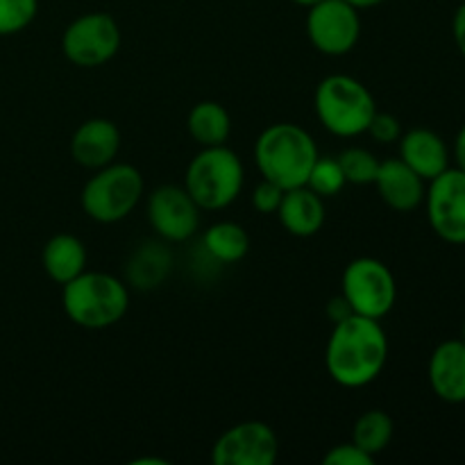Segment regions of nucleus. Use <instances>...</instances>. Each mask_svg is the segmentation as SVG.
I'll return each instance as SVG.
<instances>
[{
	"label": "nucleus",
	"instance_id": "f257e3e1",
	"mask_svg": "<svg viewBox=\"0 0 465 465\" xmlns=\"http://www.w3.org/2000/svg\"><path fill=\"white\" fill-rule=\"evenodd\" d=\"M389 359V339L375 318L352 313L336 322L325 350V368L343 389H363L381 375Z\"/></svg>",
	"mask_w": 465,
	"mask_h": 465
},
{
	"label": "nucleus",
	"instance_id": "f03ea898",
	"mask_svg": "<svg viewBox=\"0 0 465 465\" xmlns=\"http://www.w3.org/2000/svg\"><path fill=\"white\" fill-rule=\"evenodd\" d=\"M316 159V141L295 123H275L266 127L254 143V162L262 180L275 182L284 191L307 184Z\"/></svg>",
	"mask_w": 465,
	"mask_h": 465
},
{
	"label": "nucleus",
	"instance_id": "7ed1b4c3",
	"mask_svg": "<svg viewBox=\"0 0 465 465\" xmlns=\"http://www.w3.org/2000/svg\"><path fill=\"white\" fill-rule=\"evenodd\" d=\"M62 307L68 321L84 330H107L125 318L130 291L123 280L109 272L84 271L64 284Z\"/></svg>",
	"mask_w": 465,
	"mask_h": 465
},
{
	"label": "nucleus",
	"instance_id": "20e7f679",
	"mask_svg": "<svg viewBox=\"0 0 465 465\" xmlns=\"http://www.w3.org/2000/svg\"><path fill=\"white\" fill-rule=\"evenodd\" d=\"M313 109H316L318 121L330 134L352 139V136L366 134L377 112V103L363 82L352 75L336 73L318 82L316 94H313Z\"/></svg>",
	"mask_w": 465,
	"mask_h": 465
},
{
	"label": "nucleus",
	"instance_id": "39448f33",
	"mask_svg": "<svg viewBox=\"0 0 465 465\" xmlns=\"http://www.w3.org/2000/svg\"><path fill=\"white\" fill-rule=\"evenodd\" d=\"M245 173L239 154L227 145L203 148L184 175V189L203 212H218L234 203L243 191Z\"/></svg>",
	"mask_w": 465,
	"mask_h": 465
},
{
	"label": "nucleus",
	"instance_id": "423d86ee",
	"mask_svg": "<svg viewBox=\"0 0 465 465\" xmlns=\"http://www.w3.org/2000/svg\"><path fill=\"white\" fill-rule=\"evenodd\" d=\"M143 175L132 163H109L98 168L84 184L80 195L82 209L89 218L103 225L123 221L130 216L143 195Z\"/></svg>",
	"mask_w": 465,
	"mask_h": 465
},
{
	"label": "nucleus",
	"instance_id": "0eeeda50",
	"mask_svg": "<svg viewBox=\"0 0 465 465\" xmlns=\"http://www.w3.org/2000/svg\"><path fill=\"white\" fill-rule=\"evenodd\" d=\"M341 295L348 300L354 313L381 321L395 307L398 284L384 262L375 257H359L345 266Z\"/></svg>",
	"mask_w": 465,
	"mask_h": 465
},
{
	"label": "nucleus",
	"instance_id": "6e6552de",
	"mask_svg": "<svg viewBox=\"0 0 465 465\" xmlns=\"http://www.w3.org/2000/svg\"><path fill=\"white\" fill-rule=\"evenodd\" d=\"M121 27L114 16L91 12L75 18L62 35V53L80 68L104 66L121 48Z\"/></svg>",
	"mask_w": 465,
	"mask_h": 465
},
{
	"label": "nucleus",
	"instance_id": "1a4fd4ad",
	"mask_svg": "<svg viewBox=\"0 0 465 465\" xmlns=\"http://www.w3.org/2000/svg\"><path fill=\"white\" fill-rule=\"evenodd\" d=\"M307 35L318 53L330 57L352 53L361 36L359 9L345 0H321L309 7Z\"/></svg>",
	"mask_w": 465,
	"mask_h": 465
},
{
	"label": "nucleus",
	"instance_id": "9d476101",
	"mask_svg": "<svg viewBox=\"0 0 465 465\" xmlns=\"http://www.w3.org/2000/svg\"><path fill=\"white\" fill-rule=\"evenodd\" d=\"M427 218L436 236L454 245L465 243V171L445 168L425 191Z\"/></svg>",
	"mask_w": 465,
	"mask_h": 465
},
{
	"label": "nucleus",
	"instance_id": "9b49d317",
	"mask_svg": "<svg viewBox=\"0 0 465 465\" xmlns=\"http://www.w3.org/2000/svg\"><path fill=\"white\" fill-rule=\"evenodd\" d=\"M280 454V443L271 425L245 420L230 427L216 440L212 461L216 465H272Z\"/></svg>",
	"mask_w": 465,
	"mask_h": 465
},
{
	"label": "nucleus",
	"instance_id": "f8f14e48",
	"mask_svg": "<svg viewBox=\"0 0 465 465\" xmlns=\"http://www.w3.org/2000/svg\"><path fill=\"white\" fill-rule=\"evenodd\" d=\"M148 221L163 241L182 243V241H189L198 230L200 207L184 186L163 184L150 193Z\"/></svg>",
	"mask_w": 465,
	"mask_h": 465
},
{
	"label": "nucleus",
	"instance_id": "ddd939ff",
	"mask_svg": "<svg viewBox=\"0 0 465 465\" xmlns=\"http://www.w3.org/2000/svg\"><path fill=\"white\" fill-rule=\"evenodd\" d=\"M121 150V130L107 118H91L75 130L71 154L80 166L98 171L109 166Z\"/></svg>",
	"mask_w": 465,
	"mask_h": 465
},
{
	"label": "nucleus",
	"instance_id": "4468645a",
	"mask_svg": "<svg viewBox=\"0 0 465 465\" xmlns=\"http://www.w3.org/2000/svg\"><path fill=\"white\" fill-rule=\"evenodd\" d=\"M372 184L377 186L380 198L393 212L407 213L425 203V180L416 171H411L402 159H386V162H381Z\"/></svg>",
	"mask_w": 465,
	"mask_h": 465
},
{
	"label": "nucleus",
	"instance_id": "2eb2a0df",
	"mask_svg": "<svg viewBox=\"0 0 465 465\" xmlns=\"http://www.w3.org/2000/svg\"><path fill=\"white\" fill-rule=\"evenodd\" d=\"M430 384L443 402H465V343L461 339L443 341L431 352Z\"/></svg>",
	"mask_w": 465,
	"mask_h": 465
},
{
	"label": "nucleus",
	"instance_id": "dca6fc26",
	"mask_svg": "<svg viewBox=\"0 0 465 465\" xmlns=\"http://www.w3.org/2000/svg\"><path fill=\"white\" fill-rule=\"evenodd\" d=\"M400 159L425 182H431L450 168L448 145L427 127H416L400 136Z\"/></svg>",
	"mask_w": 465,
	"mask_h": 465
},
{
	"label": "nucleus",
	"instance_id": "f3484780",
	"mask_svg": "<svg viewBox=\"0 0 465 465\" xmlns=\"http://www.w3.org/2000/svg\"><path fill=\"white\" fill-rule=\"evenodd\" d=\"M275 216L280 218L282 227L289 234L309 239V236L318 234L322 225H325V198L313 193L309 186L289 189L284 198H282V204Z\"/></svg>",
	"mask_w": 465,
	"mask_h": 465
},
{
	"label": "nucleus",
	"instance_id": "a211bd4d",
	"mask_svg": "<svg viewBox=\"0 0 465 465\" xmlns=\"http://www.w3.org/2000/svg\"><path fill=\"white\" fill-rule=\"evenodd\" d=\"M45 275L57 284H68L86 271V248L77 236L54 234L41 252Z\"/></svg>",
	"mask_w": 465,
	"mask_h": 465
},
{
	"label": "nucleus",
	"instance_id": "6ab92c4d",
	"mask_svg": "<svg viewBox=\"0 0 465 465\" xmlns=\"http://www.w3.org/2000/svg\"><path fill=\"white\" fill-rule=\"evenodd\" d=\"M171 262L173 259L166 245L148 241V243L139 245V250H134L127 262V282L141 291L157 289L171 272Z\"/></svg>",
	"mask_w": 465,
	"mask_h": 465
},
{
	"label": "nucleus",
	"instance_id": "aec40b11",
	"mask_svg": "<svg viewBox=\"0 0 465 465\" xmlns=\"http://www.w3.org/2000/svg\"><path fill=\"white\" fill-rule=\"evenodd\" d=\"M186 127H189L191 139L203 145V148L225 145L232 134V116L221 103L203 100L189 112Z\"/></svg>",
	"mask_w": 465,
	"mask_h": 465
},
{
	"label": "nucleus",
	"instance_id": "412c9836",
	"mask_svg": "<svg viewBox=\"0 0 465 465\" xmlns=\"http://www.w3.org/2000/svg\"><path fill=\"white\" fill-rule=\"evenodd\" d=\"M203 248L218 263H239L250 252V236L239 223H213L203 236Z\"/></svg>",
	"mask_w": 465,
	"mask_h": 465
},
{
	"label": "nucleus",
	"instance_id": "4be33fe9",
	"mask_svg": "<svg viewBox=\"0 0 465 465\" xmlns=\"http://www.w3.org/2000/svg\"><path fill=\"white\" fill-rule=\"evenodd\" d=\"M395 434V422L381 409H371V411L361 413L357 418L352 427V443L359 445L363 452H368L371 457L384 452L391 445Z\"/></svg>",
	"mask_w": 465,
	"mask_h": 465
},
{
	"label": "nucleus",
	"instance_id": "5701e85b",
	"mask_svg": "<svg viewBox=\"0 0 465 465\" xmlns=\"http://www.w3.org/2000/svg\"><path fill=\"white\" fill-rule=\"evenodd\" d=\"M341 171L348 184H372L380 171V159L366 148H348L339 154Z\"/></svg>",
	"mask_w": 465,
	"mask_h": 465
},
{
	"label": "nucleus",
	"instance_id": "b1692460",
	"mask_svg": "<svg viewBox=\"0 0 465 465\" xmlns=\"http://www.w3.org/2000/svg\"><path fill=\"white\" fill-rule=\"evenodd\" d=\"M348 184L345 182L343 171H341L339 159L334 157H321L318 154L316 163L312 166V173L307 177V184L313 193H318L321 198H334L343 191V186Z\"/></svg>",
	"mask_w": 465,
	"mask_h": 465
},
{
	"label": "nucleus",
	"instance_id": "393cba45",
	"mask_svg": "<svg viewBox=\"0 0 465 465\" xmlns=\"http://www.w3.org/2000/svg\"><path fill=\"white\" fill-rule=\"evenodd\" d=\"M39 12V0H0V36L25 30Z\"/></svg>",
	"mask_w": 465,
	"mask_h": 465
},
{
	"label": "nucleus",
	"instance_id": "a878e982",
	"mask_svg": "<svg viewBox=\"0 0 465 465\" xmlns=\"http://www.w3.org/2000/svg\"><path fill=\"white\" fill-rule=\"evenodd\" d=\"M322 463L325 465H372L375 463V457L363 452L359 445H354L352 440H350V443L334 445V448L322 457Z\"/></svg>",
	"mask_w": 465,
	"mask_h": 465
},
{
	"label": "nucleus",
	"instance_id": "bb28decb",
	"mask_svg": "<svg viewBox=\"0 0 465 465\" xmlns=\"http://www.w3.org/2000/svg\"><path fill=\"white\" fill-rule=\"evenodd\" d=\"M366 132L377 141V143H395V141H400V136H402L400 121L393 114L386 112H375V116H372Z\"/></svg>",
	"mask_w": 465,
	"mask_h": 465
},
{
	"label": "nucleus",
	"instance_id": "cd10ccee",
	"mask_svg": "<svg viewBox=\"0 0 465 465\" xmlns=\"http://www.w3.org/2000/svg\"><path fill=\"white\" fill-rule=\"evenodd\" d=\"M286 191L282 186H277L275 182H268L262 180L257 186H254V193H252V204L259 213H277L280 209L282 198H284Z\"/></svg>",
	"mask_w": 465,
	"mask_h": 465
},
{
	"label": "nucleus",
	"instance_id": "c85d7f7f",
	"mask_svg": "<svg viewBox=\"0 0 465 465\" xmlns=\"http://www.w3.org/2000/svg\"><path fill=\"white\" fill-rule=\"evenodd\" d=\"M325 313H327V318H330V321L336 325V322H341V321H345V318L352 316L354 312L343 295H336V298H331L330 302H327Z\"/></svg>",
	"mask_w": 465,
	"mask_h": 465
},
{
	"label": "nucleus",
	"instance_id": "c756f323",
	"mask_svg": "<svg viewBox=\"0 0 465 465\" xmlns=\"http://www.w3.org/2000/svg\"><path fill=\"white\" fill-rule=\"evenodd\" d=\"M452 36H454V44H457L459 53L465 57V3L457 9V12H454Z\"/></svg>",
	"mask_w": 465,
	"mask_h": 465
},
{
	"label": "nucleus",
	"instance_id": "7c9ffc66",
	"mask_svg": "<svg viewBox=\"0 0 465 465\" xmlns=\"http://www.w3.org/2000/svg\"><path fill=\"white\" fill-rule=\"evenodd\" d=\"M454 157H457V168L465 171V125L459 130L457 141H454Z\"/></svg>",
	"mask_w": 465,
	"mask_h": 465
},
{
	"label": "nucleus",
	"instance_id": "2f4dec72",
	"mask_svg": "<svg viewBox=\"0 0 465 465\" xmlns=\"http://www.w3.org/2000/svg\"><path fill=\"white\" fill-rule=\"evenodd\" d=\"M345 3L354 5L357 9H368V7H375V5L384 3V0H345Z\"/></svg>",
	"mask_w": 465,
	"mask_h": 465
},
{
	"label": "nucleus",
	"instance_id": "473e14b6",
	"mask_svg": "<svg viewBox=\"0 0 465 465\" xmlns=\"http://www.w3.org/2000/svg\"><path fill=\"white\" fill-rule=\"evenodd\" d=\"M293 3L295 5H300V7H313V5H318V3H321V0H293Z\"/></svg>",
	"mask_w": 465,
	"mask_h": 465
},
{
	"label": "nucleus",
	"instance_id": "72a5a7b5",
	"mask_svg": "<svg viewBox=\"0 0 465 465\" xmlns=\"http://www.w3.org/2000/svg\"><path fill=\"white\" fill-rule=\"evenodd\" d=\"M461 341L465 343V322H463V330H461Z\"/></svg>",
	"mask_w": 465,
	"mask_h": 465
}]
</instances>
